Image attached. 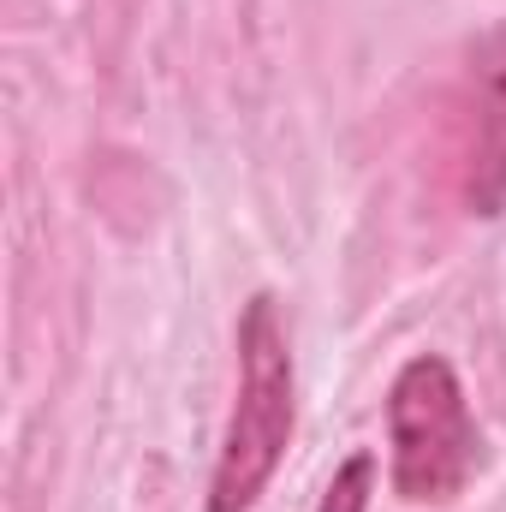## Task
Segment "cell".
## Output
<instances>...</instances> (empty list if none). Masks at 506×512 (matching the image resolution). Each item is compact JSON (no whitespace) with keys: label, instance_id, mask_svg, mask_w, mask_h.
Listing matches in <instances>:
<instances>
[{"label":"cell","instance_id":"obj_2","mask_svg":"<svg viewBox=\"0 0 506 512\" xmlns=\"http://www.w3.org/2000/svg\"><path fill=\"white\" fill-rule=\"evenodd\" d=\"M483 441L465 382L447 358L423 352L387 387V477L405 507H447L477 477Z\"/></svg>","mask_w":506,"mask_h":512},{"label":"cell","instance_id":"obj_4","mask_svg":"<svg viewBox=\"0 0 506 512\" xmlns=\"http://www.w3.org/2000/svg\"><path fill=\"white\" fill-rule=\"evenodd\" d=\"M370 495H376V453H352L322 489L316 512H370Z\"/></svg>","mask_w":506,"mask_h":512},{"label":"cell","instance_id":"obj_3","mask_svg":"<svg viewBox=\"0 0 506 512\" xmlns=\"http://www.w3.org/2000/svg\"><path fill=\"white\" fill-rule=\"evenodd\" d=\"M471 209L495 215L506 203V24L471 48Z\"/></svg>","mask_w":506,"mask_h":512},{"label":"cell","instance_id":"obj_1","mask_svg":"<svg viewBox=\"0 0 506 512\" xmlns=\"http://www.w3.org/2000/svg\"><path fill=\"white\" fill-rule=\"evenodd\" d=\"M298 423V376L280 304L256 292L239 316V393L227 411V435L209 477V512H251L256 495L274 483Z\"/></svg>","mask_w":506,"mask_h":512}]
</instances>
